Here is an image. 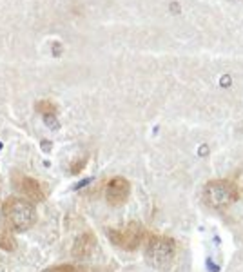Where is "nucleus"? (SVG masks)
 Returning a JSON list of instances; mask_svg holds the SVG:
<instances>
[{"label":"nucleus","mask_w":243,"mask_h":272,"mask_svg":"<svg viewBox=\"0 0 243 272\" xmlns=\"http://www.w3.org/2000/svg\"><path fill=\"white\" fill-rule=\"evenodd\" d=\"M0 249L7 252L17 249V240H15L11 229H0Z\"/></svg>","instance_id":"6e6552de"},{"label":"nucleus","mask_w":243,"mask_h":272,"mask_svg":"<svg viewBox=\"0 0 243 272\" xmlns=\"http://www.w3.org/2000/svg\"><path fill=\"white\" fill-rule=\"evenodd\" d=\"M2 214H4V220H6L7 225L13 230H19V232L29 230L37 223V209L31 202H27L26 198L11 196L4 200Z\"/></svg>","instance_id":"f257e3e1"},{"label":"nucleus","mask_w":243,"mask_h":272,"mask_svg":"<svg viewBox=\"0 0 243 272\" xmlns=\"http://www.w3.org/2000/svg\"><path fill=\"white\" fill-rule=\"evenodd\" d=\"M222 85H229V76H225V78H222Z\"/></svg>","instance_id":"f8f14e48"},{"label":"nucleus","mask_w":243,"mask_h":272,"mask_svg":"<svg viewBox=\"0 0 243 272\" xmlns=\"http://www.w3.org/2000/svg\"><path fill=\"white\" fill-rule=\"evenodd\" d=\"M178 247L176 241L169 236H147V243H145V258L154 269L167 271L173 265L174 258H176Z\"/></svg>","instance_id":"f03ea898"},{"label":"nucleus","mask_w":243,"mask_h":272,"mask_svg":"<svg viewBox=\"0 0 243 272\" xmlns=\"http://www.w3.org/2000/svg\"><path fill=\"white\" fill-rule=\"evenodd\" d=\"M53 51H55V57H58V53H60V45H55V49Z\"/></svg>","instance_id":"ddd939ff"},{"label":"nucleus","mask_w":243,"mask_h":272,"mask_svg":"<svg viewBox=\"0 0 243 272\" xmlns=\"http://www.w3.org/2000/svg\"><path fill=\"white\" fill-rule=\"evenodd\" d=\"M240 196L238 185L230 180H212L205 185L203 200L205 203L216 210H223L230 207Z\"/></svg>","instance_id":"7ed1b4c3"},{"label":"nucleus","mask_w":243,"mask_h":272,"mask_svg":"<svg viewBox=\"0 0 243 272\" xmlns=\"http://www.w3.org/2000/svg\"><path fill=\"white\" fill-rule=\"evenodd\" d=\"M44 122H45V126L49 127V129H53V131H57L58 127H60V124H58V120H57V116H55V114H45Z\"/></svg>","instance_id":"9b49d317"},{"label":"nucleus","mask_w":243,"mask_h":272,"mask_svg":"<svg viewBox=\"0 0 243 272\" xmlns=\"http://www.w3.org/2000/svg\"><path fill=\"white\" fill-rule=\"evenodd\" d=\"M96 247V238L93 232H83L77 238L75 241V245H73V256L77 258V260H85V258H89L93 251Z\"/></svg>","instance_id":"0eeeda50"},{"label":"nucleus","mask_w":243,"mask_h":272,"mask_svg":"<svg viewBox=\"0 0 243 272\" xmlns=\"http://www.w3.org/2000/svg\"><path fill=\"white\" fill-rule=\"evenodd\" d=\"M42 272H82V269H78L75 265H57V267H49V269H45Z\"/></svg>","instance_id":"9d476101"},{"label":"nucleus","mask_w":243,"mask_h":272,"mask_svg":"<svg viewBox=\"0 0 243 272\" xmlns=\"http://www.w3.org/2000/svg\"><path fill=\"white\" fill-rule=\"evenodd\" d=\"M171 9H173V13H178V4H173V6H171Z\"/></svg>","instance_id":"4468645a"},{"label":"nucleus","mask_w":243,"mask_h":272,"mask_svg":"<svg viewBox=\"0 0 243 272\" xmlns=\"http://www.w3.org/2000/svg\"><path fill=\"white\" fill-rule=\"evenodd\" d=\"M13 182L17 185V189L24 194L27 202L31 203H40L45 200V192L42 189V185L31 176H26V174H20V172H15L13 174Z\"/></svg>","instance_id":"39448f33"},{"label":"nucleus","mask_w":243,"mask_h":272,"mask_svg":"<svg viewBox=\"0 0 243 272\" xmlns=\"http://www.w3.org/2000/svg\"><path fill=\"white\" fill-rule=\"evenodd\" d=\"M37 111L42 113V116H45V114H55L57 113V107H55V104L44 100V102H39V104H37Z\"/></svg>","instance_id":"1a4fd4ad"},{"label":"nucleus","mask_w":243,"mask_h":272,"mask_svg":"<svg viewBox=\"0 0 243 272\" xmlns=\"http://www.w3.org/2000/svg\"><path fill=\"white\" fill-rule=\"evenodd\" d=\"M107 236L111 243H115L116 247L123 249V251H136L147 238V232L140 223L131 222L123 229H109Z\"/></svg>","instance_id":"20e7f679"},{"label":"nucleus","mask_w":243,"mask_h":272,"mask_svg":"<svg viewBox=\"0 0 243 272\" xmlns=\"http://www.w3.org/2000/svg\"><path fill=\"white\" fill-rule=\"evenodd\" d=\"M129 194H131V184L122 176L113 178L107 184V189H105V200L113 207L123 205V203L127 202Z\"/></svg>","instance_id":"423d86ee"}]
</instances>
